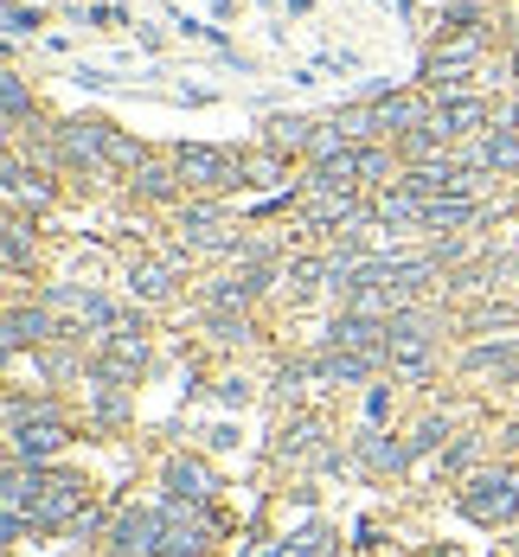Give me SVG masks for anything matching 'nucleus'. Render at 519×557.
Listing matches in <instances>:
<instances>
[{"label": "nucleus", "mask_w": 519, "mask_h": 557, "mask_svg": "<svg viewBox=\"0 0 519 557\" xmlns=\"http://www.w3.org/2000/svg\"><path fill=\"white\" fill-rule=\"evenodd\" d=\"M456 506L474 525H514L519 519V468H474V474H461Z\"/></svg>", "instance_id": "obj_1"}, {"label": "nucleus", "mask_w": 519, "mask_h": 557, "mask_svg": "<svg viewBox=\"0 0 519 557\" xmlns=\"http://www.w3.org/2000/svg\"><path fill=\"white\" fill-rule=\"evenodd\" d=\"M161 552V506H115L103 525V557H155Z\"/></svg>", "instance_id": "obj_2"}, {"label": "nucleus", "mask_w": 519, "mask_h": 557, "mask_svg": "<svg viewBox=\"0 0 519 557\" xmlns=\"http://www.w3.org/2000/svg\"><path fill=\"white\" fill-rule=\"evenodd\" d=\"M173 168H180L193 199H219L225 186H244V168H237V154H225V148H180Z\"/></svg>", "instance_id": "obj_3"}, {"label": "nucleus", "mask_w": 519, "mask_h": 557, "mask_svg": "<svg viewBox=\"0 0 519 557\" xmlns=\"http://www.w3.org/2000/svg\"><path fill=\"white\" fill-rule=\"evenodd\" d=\"M84 500H90V487H84L77 474H46V481H39V494H33V506H26V512L39 519V532H71V525H77V519L90 512Z\"/></svg>", "instance_id": "obj_4"}, {"label": "nucleus", "mask_w": 519, "mask_h": 557, "mask_svg": "<svg viewBox=\"0 0 519 557\" xmlns=\"http://www.w3.org/2000/svg\"><path fill=\"white\" fill-rule=\"evenodd\" d=\"M487 122H494V110H487L481 97H436V110H430L423 128H430L436 141H461V135H481Z\"/></svg>", "instance_id": "obj_5"}, {"label": "nucleus", "mask_w": 519, "mask_h": 557, "mask_svg": "<svg viewBox=\"0 0 519 557\" xmlns=\"http://www.w3.org/2000/svg\"><path fill=\"white\" fill-rule=\"evenodd\" d=\"M64 443H71L64 417H33V423L7 430V455H20V461H33V468H46V461H52Z\"/></svg>", "instance_id": "obj_6"}, {"label": "nucleus", "mask_w": 519, "mask_h": 557, "mask_svg": "<svg viewBox=\"0 0 519 557\" xmlns=\"http://www.w3.org/2000/svg\"><path fill=\"white\" fill-rule=\"evenodd\" d=\"M372 110H379V135H385V141L398 135V141H404V135H417V128L430 122L436 97H430V90H404V97H379Z\"/></svg>", "instance_id": "obj_7"}, {"label": "nucleus", "mask_w": 519, "mask_h": 557, "mask_svg": "<svg viewBox=\"0 0 519 557\" xmlns=\"http://www.w3.org/2000/svg\"><path fill=\"white\" fill-rule=\"evenodd\" d=\"M212 494H219V474H212L199 455H173V461H168V500L212 506Z\"/></svg>", "instance_id": "obj_8"}, {"label": "nucleus", "mask_w": 519, "mask_h": 557, "mask_svg": "<svg viewBox=\"0 0 519 557\" xmlns=\"http://www.w3.org/2000/svg\"><path fill=\"white\" fill-rule=\"evenodd\" d=\"M328 346H334V352H385V346H392V321L334 314V327H328Z\"/></svg>", "instance_id": "obj_9"}, {"label": "nucleus", "mask_w": 519, "mask_h": 557, "mask_svg": "<svg viewBox=\"0 0 519 557\" xmlns=\"http://www.w3.org/2000/svg\"><path fill=\"white\" fill-rule=\"evenodd\" d=\"M46 339H58V321H52V308H7V352L20 359L26 346H46Z\"/></svg>", "instance_id": "obj_10"}, {"label": "nucleus", "mask_w": 519, "mask_h": 557, "mask_svg": "<svg viewBox=\"0 0 519 557\" xmlns=\"http://www.w3.org/2000/svg\"><path fill=\"white\" fill-rule=\"evenodd\" d=\"M461 372H474V379H481V372H494L501 385H519V346H514V339H481V346H468V352H461Z\"/></svg>", "instance_id": "obj_11"}, {"label": "nucleus", "mask_w": 519, "mask_h": 557, "mask_svg": "<svg viewBox=\"0 0 519 557\" xmlns=\"http://www.w3.org/2000/svg\"><path fill=\"white\" fill-rule=\"evenodd\" d=\"M237 168H244V186H257V193H295L301 186V180H288V154H276V148L237 154Z\"/></svg>", "instance_id": "obj_12"}, {"label": "nucleus", "mask_w": 519, "mask_h": 557, "mask_svg": "<svg viewBox=\"0 0 519 557\" xmlns=\"http://www.w3.org/2000/svg\"><path fill=\"white\" fill-rule=\"evenodd\" d=\"M353 448H359V461H366L372 474H404V461H410V443H392L379 423H366V430L353 436Z\"/></svg>", "instance_id": "obj_13"}, {"label": "nucleus", "mask_w": 519, "mask_h": 557, "mask_svg": "<svg viewBox=\"0 0 519 557\" xmlns=\"http://www.w3.org/2000/svg\"><path fill=\"white\" fill-rule=\"evenodd\" d=\"M385 359H392V379L423 385V379L436 372V339H392V346H385Z\"/></svg>", "instance_id": "obj_14"}, {"label": "nucleus", "mask_w": 519, "mask_h": 557, "mask_svg": "<svg viewBox=\"0 0 519 557\" xmlns=\"http://www.w3.org/2000/svg\"><path fill=\"white\" fill-rule=\"evenodd\" d=\"M128 193L135 199H155V206H168V199H186V180H180V168H161V161H148V168L128 173Z\"/></svg>", "instance_id": "obj_15"}, {"label": "nucleus", "mask_w": 519, "mask_h": 557, "mask_svg": "<svg viewBox=\"0 0 519 557\" xmlns=\"http://www.w3.org/2000/svg\"><path fill=\"white\" fill-rule=\"evenodd\" d=\"M481 219V199L468 193H443V199H423V231H461V224Z\"/></svg>", "instance_id": "obj_16"}, {"label": "nucleus", "mask_w": 519, "mask_h": 557, "mask_svg": "<svg viewBox=\"0 0 519 557\" xmlns=\"http://www.w3.org/2000/svg\"><path fill=\"white\" fill-rule=\"evenodd\" d=\"M263 148H276V154H308V148H314V122H301V115H270Z\"/></svg>", "instance_id": "obj_17"}, {"label": "nucleus", "mask_w": 519, "mask_h": 557, "mask_svg": "<svg viewBox=\"0 0 519 557\" xmlns=\"http://www.w3.org/2000/svg\"><path fill=\"white\" fill-rule=\"evenodd\" d=\"M39 257V244H33V224H26V212H13L7 219V282L26 276V263Z\"/></svg>", "instance_id": "obj_18"}, {"label": "nucleus", "mask_w": 519, "mask_h": 557, "mask_svg": "<svg viewBox=\"0 0 519 557\" xmlns=\"http://www.w3.org/2000/svg\"><path fill=\"white\" fill-rule=\"evenodd\" d=\"M128 295H141V301H173V270L168 263H128Z\"/></svg>", "instance_id": "obj_19"}, {"label": "nucleus", "mask_w": 519, "mask_h": 557, "mask_svg": "<svg viewBox=\"0 0 519 557\" xmlns=\"http://www.w3.org/2000/svg\"><path fill=\"white\" fill-rule=\"evenodd\" d=\"M103 161H110L115 173H135V168H148V148L128 141L122 128H103Z\"/></svg>", "instance_id": "obj_20"}, {"label": "nucleus", "mask_w": 519, "mask_h": 557, "mask_svg": "<svg viewBox=\"0 0 519 557\" xmlns=\"http://www.w3.org/2000/svg\"><path fill=\"white\" fill-rule=\"evenodd\" d=\"M353 161H359V186H385V173H392V148H385V141H359Z\"/></svg>", "instance_id": "obj_21"}, {"label": "nucleus", "mask_w": 519, "mask_h": 557, "mask_svg": "<svg viewBox=\"0 0 519 557\" xmlns=\"http://www.w3.org/2000/svg\"><path fill=\"white\" fill-rule=\"evenodd\" d=\"M283 557H334V532L328 525H301L295 539H283Z\"/></svg>", "instance_id": "obj_22"}, {"label": "nucleus", "mask_w": 519, "mask_h": 557, "mask_svg": "<svg viewBox=\"0 0 519 557\" xmlns=\"http://www.w3.org/2000/svg\"><path fill=\"white\" fill-rule=\"evenodd\" d=\"M0 84H7V135H20V128H26V110H33V103H26V77L7 71Z\"/></svg>", "instance_id": "obj_23"}, {"label": "nucleus", "mask_w": 519, "mask_h": 557, "mask_svg": "<svg viewBox=\"0 0 519 557\" xmlns=\"http://www.w3.org/2000/svg\"><path fill=\"white\" fill-rule=\"evenodd\" d=\"M474 455H481V436L468 430V436H456V443L443 448V468H449V474H468V468H474Z\"/></svg>", "instance_id": "obj_24"}, {"label": "nucleus", "mask_w": 519, "mask_h": 557, "mask_svg": "<svg viewBox=\"0 0 519 557\" xmlns=\"http://www.w3.org/2000/svg\"><path fill=\"white\" fill-rule=\"evenodd\" d=\"M449 443H456V436H449V423H436V417L410 430V455H430V448H449Z\"/></svg>", "instance_id": "obj_25"}, {"label": "nucleus", "mask_w": 519, "mask_h": 557, "mask_svg": "<svg viewBox=\"0 0 519 557\" xmlns=\"http://www.w3.org/2000/svg\"><path fill=\"white\" fill-rule=\"evenodd\" d=\"M250 397H257V391H250V379H237V372H231V379H219V404H225V410H244Z\"/></svg>", "instance_id": "obj_26"}, {"label": "nucleus", "mask_w": 519, "mask_h": 557, "mask_svg": "<svg viewBox=\"0 0 519 557\" xmlns=\"http://www.w3.org/2000/svg\"><path fill=\"white\" fill-rule=\"evenodd\" d=\"M385 417H392V379L366 391V423H385Z\"/></svg>", "instance_id": "obj_27"}, {"label": "nucleus", "mask_w": 519, "mask_h": 557, "mask_svg": "<svg viewBox=\"0 0 519 557\" xmlns=\"http://www.w3.org/2000/svg\"><path fill=\"white\" fill-rule=\"evenodd\" d=\"M33 26H39V7H33V13H26V7H7V33H13V39H26Z\"/></svg>", "instance_id": "obj_28"}, {"label": "nucleus", "mask_w": 519, "mask_h": 557, "mask_svg": "<svg viewBox=\"0 0 519 557\" xmlns=\"http://www.w3.org/2000/svg\"><path fill=\"white\" fill-rule=\"evenodd\" d=\"M206 443H212V448H237V430H231V423H212V430H206Z\"/></svg>", "instance_id": "obj_29"}, {"label": "nucleus", "mask_w": 519, "mask_h": 557, "mask_svg": "<svg viewBox=\"0 0 519 557\" xmlns=\"http://www.w3.org/2000/svg\"><path fill=\"white\" fill-rule=\"evenodd\" d=\"M430 557H461V552H430Z\"/></svg>", "instance_id": "obj_30"}, {"label": "nucleus", "mask_w": 519, "mask_h": 557, "mask_svg": "<svg viewBox=\"0 0 519 557\" xmlns=\"http://www.w3.org/2000/svg\"><path fill=\"white\" fill-rule=\"evenodd\" d=\"M514 71H519V58H514Z\"/></svg>", "instance_id": "obj_31"}, {"label": "nucleus", "mask_w": 519, "mask_h": 557, "mask_svg": "<svg viewBox=\"0 0 519 557\" xmlns=\"http://www.w3.org/2000/svg\"><path fill=\"white\" fill-rule=\"evenodd\" d=\"M514 270H519V263H514Z\"/></svg>", "instance_id": "obj_32"}]
</instances>
